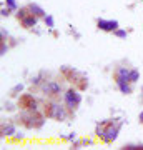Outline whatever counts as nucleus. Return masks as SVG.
Returning <instances> with one entry per match:
<instances>
[{
	"mask_svg": "<svg viewBox=\"0 0 143 150\" xmlns=\"http://www.w3.org/2000/svg\"><path fill=\"white\" fill-rule=\"evenodd\" d=\"M68 107H63L60 103H52L50 105V110H48V117L55 120H67L68 117Z\"/></svg>",
	"mask_w": 143,
	"mask_h": 150,
	"instance_id": "nucleus-1",
	"label": "nucleus"
},
{
	"mask_svg": "<svg viewBox=\"0 0 143 150\" xmlns=\"http://www.w3.org/2000/svg\"><path fill=\"white\" fill-rule=\"evenodd\" d=\"M106 125H108V122H103V123H102V125H100V123H98V125H96V130H95L96 137H100V139H102V137H103V133H105V129H106Z\"/></svg>",
	"mask_w": 143,
	"mask_h": 150,
	"instance_id": "nucleus-9",
	"label": "nucleus"
},
{
	"mask_svg": "<svg viewBox=\"0 0 143 150\" xmlns=\"http://www.w3.org/2000/svg\"><path fill=\"white\" fill-rule=\"evenodd\" d=\"M29 10H30V13H33V15H37V17H47V15H45V10L42 9V7H38L37 3H30Z\"/></svg>",
	"mask_w": 143,
	"mask_h": 150,
	"instance_id": "nucleus-7",
	"label": "nucleus"
},
{
	"mask_svg": "<svg viewBox=\"0 0 143 150\" xmlns=\"http://www.w3.org/2000/svg\"><path fill=\"white\" fill-rule=\"evenodd\" d=\"M96 25H98V29H100V30H105V32H115V30L118 29V22H116V20L98 19Z\"/></svg>",
	"mask_w": 143,
	"mask_h": 150,
	"instance_id": "nucleus-4",
	"label": "nucleus"
},
{
	"mask_svg": "<svg viewBox=\"0 0 143 150\" xmlns=\"http://www.w3.org/2000/svg\"><path fill=\"white\" fill-rule=\"evenodd\" d=\"M138 119H140V122L143 123V112H140V117H138Z\"/></svg>",
	"mask_w": 143,
	"mask_h": 150,
	"instance_id": "nucleus-19",
	"label": "nucleus"
},
{
	"mask_svg": "<svg viewBox=\"0 0 143 150\" xmlns=\"http://www.w3.org/2000/svg\"><path fill=\"white\" fill-rule=\"evenodd\" d=\"M23 89V87H22V85H17V87H15V89H13V92H19V90H22Z\"/></svg>",
	"mask_w": 143,
	"mask_h": 150,
	"instance_id": "nucleus-18",
	"label": "nucleus"
},
{
	"mask_svg": "<svg viewBox=\"0 0 143 150\" xmlns=\"http://www.w3.org/2000/svg\"><path fill=\"white\" fill-rule=\"evenodd\" d=\"M80 102H82V95H80L75 89H70L65 92V103H67L68 110L76 109V107L80 105Z\"/></svg>",
	"mask_w": 143,
	"mask_h": 150,
	"instance_id": "nucleus-2",
	"label": "nucleus"
},
{
	"mask_svg": "<svg viewBox=\"0 0 143 150\" xmlns=\"http://www.w3.org/2000/svg\"><path fill=\"white\" fill-rule=\"evenodd\" d=\"M67 139L68 140H75L76 139V133H75V132H73V133H70V135H67Z\"/></svg>",
	"mask_w": 143,
	"mask_h": 150,
	"instance_id": "nucleus-17",
	"label": "nucleus"
},
{
	"mask_svg": "<svg viewBox=\"0 0 143 150\" xmlns=\"http://www.w3.org/2000/svg\"><path fill=\"white\" fill-rule=\"evenodd\" d=\"M29 13H30L29 7H27V9H20V10H19V13H17V17H19V20H22V19H25Z\"/></svg>",
	"mask_w": 143,
	"mask_h": 150,
	"instance_id": "nucleus-12",
	"label": "nucleus"
},
{
	"mask_svg": "<svg viewBox=\"0 0 143 150\" xmlns=\"http://www.w3.org/2000/svg\"><path fill=\"white\" fill-rule=\"evenodd\" d=\"M7 2V5H9L10 10H17V3H15V0H5Z\"/></svg>",
	"mask_w": 143,
	"mask_h": 150,
	"instance_id": "nucleus-14",
	"label": "nucleus"
},
{
	"mask_svg": "<svg viewBox=\"0 0 143 150\" xmlns=\"http://www.w3.org/2000/svg\"><path fill=\"white\" fill-rule=\"evenodd\" d=\"M116 80V85H118V89L122 90V93H132V87L128 85V82L130 80H126V79H115Z\"/></svg>",
	"mask_w": 143,
	"mask_h": 150,
	"instance_id": "nucleus-6",
	"label": "nucleus"
},
{
	"mask_svg": "<svg viewBox=\"0 0 143 150\" xmlns=\"http://www.w3.org/2000/svg\"><path fill=\"white\" fill-rule=\"evenodd\" d=\"M115 35H116V37H122V39H123V37H126V32H125V30H115Z\"/></svg>",
	"mask_w": 143,
	"mask_h": 150,
	"instance_id": "nucleus-15",
	"label": "nucleus"
},
{
	"mask_svg": "<svg viewBox=\"0 0 143 150\" xmlns=\"http://www.w3.org/2000/svg\"><path fill=\"white\" fill-rule=\"evenodd\" d=\"M130 77V70L126 69V67H120V69L115 72V79H126L128 80Z\"/></svg>",
	"mask_w": 143,
	"mask_h": 150,
	"instance_id": "nucleus-8",
	"label": "nucleus"
},
{
	"mask_svg": "<svg viewBox=\"0 0 143 150\" xmlns=\"http://www.w3.org/2000/svg\"><path fill=\"white\" fill-rule=\"evenodd\" d=\"M138 79H140V73H138V70H130V77H128L130 83H135V82H138Z\"/></svg>",
	"mask_w": 143,
	"mask_h": 150,
	"instance_id": "nucleus-10",
	"label": "nucleus"
},
{
	"mask_svg": "<svg viewBox=\"0 0 143 150\" xmlns=\"http://www.w3.org/2000/svg\"><path fill=\"white\" fill-rule=\"evenodd\" d=\"M118 130H120V125H113V122H108L102 140H103L105 143H112V142L118 137Z\"/></svg>",
	"mask_w": 143,
	"mask_h": 150,
	"instance_id": "nucleus-3",
	"label": "nucleus"
},
{
	"mask_svg": "<svg viewBox=\"0 0 143 150\" xmlns=\"http://www.w3.org/2000/svg\"><path fill=\"white\" fill-rule=\"evenodd\" d=\"M20 22H22V25H23L25 29H32V27H35V25H37L38 17H37V15H33V13H29L25 19H22Z\"/></svg>",
	"mask_w": 143,
	"mask_h": 150,
	"instance_id": "nucleus-5",
	"label": "nucleus"
},
{
	"mask_svg": "<svg viewBox=\"0 0 143 150\" xmlns=\"http://www.w3.org/2000/svg\"><path fill=\"white\" fill-rule=\"evenodd\" d=\"M2 132H3V135L10 137V135H13V133H15V127H13V125H5Z\"/></svg>",
	"mask_w": 143,
	"mask_h": 150,
	"instance_id": "nucleus-11",
	"label": "nucleus"
},
{
	"mask_svg": "<svg viewBox=\"0 0 143 150\" xmlns=\"http://www.w3.org/2000/svg\"><path fill=\"white\" fill-rule=\"evenodd\" d=\"M9 13H10V9H2V15L3 17H9Z\"/></svg>",
	"mask_w": 143,
	"mask_h": 150,
	"instance_id": "nucleus-16",
	"label": "nucleus"
},
{
	"mask_svg": "<svg viewBox=\"0 0 143 150\" xmlns=\"http://www.w3.org/2000/svg\"><path fill=\"white\" fill-rule=\"evenodd\" d=\"M45 25H47L48 29H53V17H52V15H47V17H45Z\"/></svg>",
	"mask_w": 143,
	"mask_h": 150,
	"instance_id": "nucleus-13",
	"label": "nucleus"
}]
</instances>
